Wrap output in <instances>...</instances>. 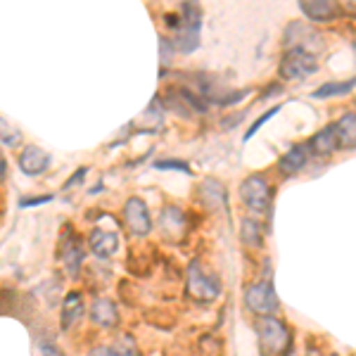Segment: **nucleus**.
I'll return each mask as SVG.
<instances>
[{
    "label": "nucleus",
    "instance_id": "nucleus-1",
    "mask_svg": "<svg viewBox=\"0 0 356 356\" xmlns=\"http://www.w3.org/2000/svg\"><path fill=\"white\" fill-rule=\"evenodd\" d=\"M257 335H259V352L261 356H285L290 352L292 335L288 325L275 316L257 321Z\"/></svg>",
    "mask_w": 356,
    "mask_h": 356
},
{
    "label": "nucleus",
    "instance_id": "nucleus-2",
    "mask_svg": "<svg viewBox=\"0 0 356 356\" xmlns=\"http://www.w3.org/2000/svg\"><path fill=\"white\" fill-rule=\"evenodd\" d=\"M186 290L195 302H214L221 295V283L200 261H191L186 273Z\"/></svg>",
    "mask_w": 356,
    "mask_h": 356
},
{
    "label": "nucleus",
    "instance_id": "nucleus-3",
    "mask_svg": "<svg viewBox=\"0 0 356 356\" xmlns=\"http://www.w3.org/2000/svg\"><path fill=\"white\" fill-rule=\"evenodd\" d=\"M245 307L252 314H257L259 318L266 316H275V312L280 309V300L275 295V288L271 280H257L250 288L245 290Z\"/></svg>",
    "mask_w": 356,
    "mask_h": 356
},
{
    "label": "nucleus",
    "instance_id": "nucleus-4",
    "mask_svg": "<svg viewBox=\"0 0 356 356\" xmlns=\"http://www.w3.org/2000/svg\"><path fill=\"white\" fill-rule=\"evenodd\" d=\"M316 69H318V62H316L314 53L302 48H290L280 60L278 74L285 81H302V79L312 76Z\"/></svg>",
    "mask_w": 356,
    "mask_h": 356
},
{
    "label": "nucleus",
    "instance_id": "nucleus-5",
    "mask_svg": "<svg viewBox=\"0 0 356 356\" xmlns=\"http://www.w3.org/2000/svg\"><path fill=\"white\" fill-rule=\"evenodd\" d=\"M240 197H243V202L250 207L252 211L266 214L268 207H271V188H268L266 178L257 176V174L245 178L243 186H240Z\"/></svg>",
    "mask_w": 356,
    "mask_h": 356
},
{
    "label": "nucleus",
    "instance_id": "nucleus-6",
    "mask_svg": "<svg viewBox=\"0 0 356 356\" xmlns=\"http://www.w3.org/2000/svg\"><path fill=\"white\" fill-rule=\"evenodd\" d=\"M124 221H126V228L131 233L143 238L152 231V219H150V211H147L145 202L140 197H129L124 204Z\"/></svg>",
    "mask_w": 356,
    "mask_h": 356
},
{
    "label": "nucleus",
    "instance_id": "nucleus-7",
    "mask_svg": "<svg viewBox=\"0 0 356 356\" xmlns=\"http://www.w3.org/2000/svg\"><path fill=\"white\" fill-rule=\"evenodd\" d=\"M159 228H162L164 238L171 240V243H178V240L186 238L188 223H186L183 209H178V207H166L162 211V216H159Z\"/></svg>",
    "mask_w": 356,
    "mask_h": 356
},
{
    "label": "nucleus",
    "instance_id": "nucleus-8",
    "mask_svg": "<svg viewBox=\"0 0 356 356\" xmlns=\"http://www.w3.org/2000/svg\"><path fill=\"white\" fill-rule=\"evenodd\" d=\"M88 247L95 257H100V259H110V257L117 254V250H119V235L114 231L95 228V231L88 235Z\"/></svg>",
    "mask_w": 356,
    "mask_h": 356
},
{
    "label": "nucleus",
    "instance_id": "nucleus-9",
    "mask_svg": "<svg viewBox=\"0 0 356 356\" xmlns=\"http://www.w3.org/2000/svg\"><path fill=\"white\" fill-rule=\"evenodd\" d=\"M50 166V154L41 150L38 145L24 147V152L19 154V169L26 176H41L45 169Z\"/></svg>",
    "mask_w": 356,
    "mask_h": 356
},
{
    "label": "nucleus",
    "instance_id": "nucleus-10",
    "mask_svg": "<svg viewBox=\"0 0 356 356\" xmlns=\"http://www.w3.org/2000/svg\"><path fill=\"white\" fill-rule=\"evenodd\" d=\"M83 259H86V245L81 238L76 235H69L67 243H65V250H62V261H65V268L69 275H79L83 266Z\"/></svg>",
    "mask_w": 356,
    "mask_h": 356
},
{
    "label": "nucleus",
    "instance_id": "nucleus-11",
    "mask_svg": "<svg viewBox=\"0 0 356 356\" xmlns=\"http://www.w3.org/2000/svg\"><path fill=\"white\" fill-rule=\"evenodd\" d=\"M90 321L100 328H114L119 323V312L107 297H97L90 307Z\"/></svg>",
    "mask_w": 356,
    "mask_h": 356
},
{
    "label": "nucleus",
    "instance_id": "nucleus-12",
    "mask_svg": "<svg viewBox=\"0 0 356 356\" xmlns=\"http://www.w3.org/2000/svg\"><path fill=\"white\" fill-rule=\"evenodd\" d=\"M337 147H340V138H337L335 124L321 129L318 134L312 138V150H314L316 157H330V154L335 152Z\"/></svg>",
    "mask_w": 356,
    "mask_h": 356
},
{
    "label": "nucleus",
    "instance_id": "nucleus-13",
    "mask_svg": "<svg viewBox=\"0 0 356 356\" xmlns=\"http://www.w3.org/2000/svg\"><path fill=\"white\" fill-rule=\"evenodd\" d=\"M307 159H309L307 147L297 145V147H292V150H288L283 157L278 159V171L283 176H295V174H300L304 166H307Z\"/></svg>",
    "mask_w": 356,
    "mask_h": 356
},
{
    "label": "nucleus",
    "instance_id": "nucleus-14",
    "mask_svg": "<svg viewBox=\"0 0 356 356\" xmlns=\"http://www.w3.org/2000/svg\"><path fill=\"white\" fill-rule=\"evenodd\" d=\"M300 10L312 22H328L337 13V8L330 3V0H302Z\"/></svg>",
    "mask_w": 356,
    "mask_h": 356
},
{
    "label": "nucleus",
    "instance_id": "nucleus-15",
    "mask_svg": "<svg viewBox=\"0 0 356 356\" xmlns=\"http://www.w3.org/2000/svg\"><path fill=\"white\" fill-rule=\"evenodd\" d=\"M83 314V297L79 292H69L62 302V328H72Z\"/></svg>",
    "mask_w": 356,
    "mask_h": 356
},
{
    "label": "nucleus",
    "instance_id": "nucleus-16",
    "mask_svg": "<svg viewBox=\"0 0 356 356\" xmlns=\"http://www.w3.org/2000/svg\"><path fill=\"white\" fill-rule=\"evenodd\" d=\"M340 147H356V112H347L340 122L335 124Z\"/></svg>",
    "mask_w": 356,
    "mask_h": 356
},
{
    "label": "nucleus",
    "instance_id": "nucleus-17",
    "mask_svg": "<svg viewBox=\"0 0 356 356\" xmlns=\"http://www.w3.org/2000/svg\"><path fill=\"white\" fill-rule=\"evenodd\" d=\"M356 86V79H349V81H328L321 88L314 90L312 97H318V100H325V97H337V95H347Z\"/></svg>",
    "mask_w": 356,
    "mask_h": 356
},
{
    "label": "nucleus",
    "instance_id": "nucleus-18",
    "mask_svg": "<svg viewBox=\"0 0 356 356\" xmlns=\"http://www.w3.org/2000/svg\"><path fill=\"white\" fill-rule=\"evenodd\" d=\"M181 24H183V31H197L200 33V26H202V10H200V5L183 3Z\"/></svg>",
    "mask_w": 356,
    "mask_h": 356
},
{
    "label": "nucleus",
    "instance_id": "nucleus-19",
    "mask_svg": "<svg viewBox=\"0 0 356 356\" xmlns=\"http://www.w3.org/2000/svg\"><path fill=\"white\" fill-rule=\"evenodd\" d=\"M240 238H243L245 245L259 247L261 245V228H259V223L252 221V219H245L243 221V231H240Z\"/></svg>",
    "mask_w": 356,
    "mask_h": 356
},
{
    "label": "nucleus",
    "instance_id": "nucleus-20",
    "mask_svg": "<svg viewBox=\"0 0 356 356\" xmlns=\"http://www.w3.org/2000/svg\"><path fill=\"white\" fill-rule=\"evenodd\" d=\"M117 349L119 354L122 356H140V349H138V344H136V340L131 335H122L117 340Z\"/></svg>",
    "mask_w": 356,
    "mask_h": 356
},
{
    "label": "nucleus",
    "instance_id": "nucleus-21",
    "mask_svg": "<svg viewBox=\"0 0 356 356\" xmlns=\"http://www.w3.org/2000/svg\"><path fill=\"white\" fill-rule=\"evenodd\" d=\"M278 112H280V107H278V105H275V107H271V110H268V112H264L261 117L257 119V122L252 124L250 129H247V134H245V140H252V136H254L257 131H259L261 126L266 124V122H268V119H271V117H275V114H278Z\"/></svg>",
    "mask_w": 356,
    "mask_h": 356
},
{
    "label": "nucleus",
    "instance_id": "nucleus-22",
    "mask_svg": "<svg viewBox=\"0 0 356 356\" xmlns=\"http://www.w3.org/2000/svg\"><path fill=\"white\" fill-rule=\"evenodd\" d=\"M154 169H159V171L176 169V171H183V174H191V166L186 162H181V159H159V162H154Z\"/></svg>",
    "mask_w": 356,
    "mask_h": 356
},
{
    "label": "nucleus",
    "instance_id": "nucleus-23",
    "mask_svg": "<svg viewBox=\"0 0 356 356\" xmlns=\"http://www.w3.org/2000/svg\"><path fill=\"white\" fill-rule=\"evenodd\" d=\"M88 356H122L114 347H105V344H97L88 352Z\"/></svg>",
    "mask_w": 356,
    "mask_h": 356
},
{
    "label": "nucleus",
    "instance_id": "nucleus-24",
    "mask_svg": "<svg viewBox=\"0 0 356 356\" xmlns=\"http://www.w3.org/2000/svg\"><path fill=\"white\" fill-rule=\"evenodd\" d=\"M53 200V195H43V197H22L19 200V207H38V204H45Z\"/></svg>",
    "mask_w": 356,
    "mask_h": 356
},
{
    "label": "nucleus",
    "instance_id": "nucleus-25",
    "mask_svg": "<svg viewBox=\"0 0 356 356\" xmlns=\"http://www.w3.org/2000/svg\"><path fill=\"white\" fill-rule=\"evenodd\" d=\"M83 174H86V169H79L76 174H74V178H72V181H67V186H65V188H72V186H74V183H76V181H81V178H83Z\"/></svg>",
    "mask_w": 356,
    "mask_h": 356
},
{
    "label": "nucleus",
    "instance_id": "nucleus-26",
    "mask_svg": "<svg viewBox=\"0 0 356 356\" xmlns=\"http://www.w3.org/2000/svg\"><path fill=\"white\" fill-rule=\"evenodd\" d=\"M307 356H323L318 352V349H314V347H309V352H307Z\"/></svg>",
    "mask_w": 356,
    "mask_h": 356
},
{
    "label": "nucleus",
    "instance_id": "nucleus-27",
    "mask_svg": "<svg viewBox=\"0 0 356 356\" xmlns=\"http://www.w3.org/2000/svg\"><path fill=\"white\" fill-rule=\"evenodd\" d=\"M332 356H337V354H332Z\"/></svg>",
    "mask_w": 356,
    "mask_h": 356
}]
</instances>
